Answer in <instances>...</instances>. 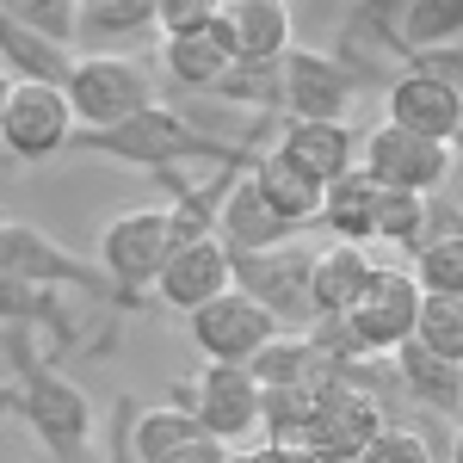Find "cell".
<instances>
[{
  "instance_id": "2e32d148",
  "label": "cell",
  "mask_w": 463,
  "mask_h": 463,
  "mask_svg": "<svg viewBox=\"0 0 463 463\" xmlns=\"http://www.w3.org/2000/svg\"><path fill=\"white\" fill-rule=\"evenodd\" d=\"M272 155L321 192V185H334L340 174L358 167V130L353 124H279Z\"/></svg>"
},
{
  "instance_id": "52a82bcc",
  "label": "cell",
  "mask_w": 463,
  "mask_h": 463,
  "mask_svg": "<svg viewBox=\"0 0 463 463\" xmlns=\"http://www.w3.org/2000/svg\"><path fill=\"white\" fill-rule=\"evenodd\" d=\"M174 408H185L204 439H216L222 451H235L248 432H260V383H253L241 364H211L204 377H192L185 390L174 383L167 395Z\"/></svg>"
},
{
  "instance_id": "3957f363",
  "label": "cell",
  "mask_w": 463,
  "mask_h": 463,
  "mask_svg": "<svg viewBox=\"0 0 463 463\" xmlns=\"http://www.w3.org/2000/svg\"><path fill=\"white\" fill-rule=\"evenodd\" d=\"M62 99H69L80 130H111L124 118H137V111L161 106L155 99V80L130 56H80V62H69Z\"/></svg>"
},
{
  "instance_id": "4dcf8cb0",
  "label": "cell",
  "mask_w": 463,
  "mask_h": 463,
  "mask_svg": "<svg viewBox=\"0 0 463 463\" xmlns=\"http://www.w3.org/2000/svg\"><path fill=\"white\" fill-rule=\"evenodd\" d=\"M216 93H222L229 106L279 111V62H229V74L216 80Z\"/></svg>"
},
{
  "instance_id": "f1b7e54d",
  "label": "cell",
  "mask_w": 463,
  "mask_h": 463,
  "mask_svg": "<svg viewBox=\"0 0 463 463\" xmlns=\"http://www.w3.org/2000/svg\"><path fill=\"white\" fill-rule=\"evenodd\" d=\"M420 222H427V198H408V192H377V211H371V241H395V248L420 253Z\"/></svg>"
},
{
  "instance_id": "6da1fadb",
  "label": "cell",
  "mask_w": 463,
  "mask_h": 463,
  "mask_svg": "<svg viewBox=\"0 0 463 463\" xmlns=\"http://www.w3.org/2000/svg\"><path fill=\"white\" fill-rule=\"evenodd\" d=\"M69 148H87V155H106V161H124V167H148V174H167L179 161H222L229 174L253 167V143H222L211 137L204 124H192L185 111H167V106H148L111 130H74Z\"/></svg>"
},
{
  "instance_id": "484cf974",
  "label": "cell",
  "mask_w": 463,
  "mask_h": 463,
  "mask_svg": "<svg viewBox=\"0 0 463 463\" xmlns=\"http://www.w3.org/2000/svg\"><path fill=\"white\" fill-rule=\"evenodd\" d=\"M414 346L445 358V364H463V297H420Z\"/></svg>"
},
{
  "instance_id": "603a6c76",
  "label": "cell",
  "mask_w": 463,
  "mask_h": 463,
  "mask_svg": "<svg viewBox=\"0 0 463 463\" xmlns=\"http://www.w3.org/2000/svg\"><path fill=\"white\" fill-rule=\"evenodd\" d=\"M0 69L13 74V80H32V87H56L62 93V80H69V50H56V43H43V37L19 32L13 19H6V6H0Z\"/></svg>"
},
{
  "instance_id": "8992f818",
  "label": "cell",
  "mask_w": 463,
  "mask_h": 463,
  "mask_svg": "<svg viewBox=\"0 0 463 463\" xmlns=\"http://www.w3.org/2000/svg\"><path fill=\"white\" fill-rule=\"evenodd\" d=\"M167 253H174V229H167V211H124L106 222V235H99V272H106V285L118 290V303H130L137 309V290L155 285V272L167 266Z\"/></svg>"
},
{
  "instance_id": "9a60e30c",
  "label": "cell",
  "mask_w": 463,
  "mask_h": 463,
  "mask_svg": "<svg viewBox=\"0 0 463 463\" xmlns=\"http://www.w3.org/2000/svg\"><path fill=\"white\" fill-rule=\"evenodd\" d=\"M211 37L229 50V62H279L290 50V6H279V0H216Z\"/></svg>"
},
{
  "instance_id": "ffe728a7",
  "label": "cell",
  "mask_w": 463,
  "mask_h": 463,
  "mask_svg": "<svg viewBox=\"0 0 463 463\" xmlns=\"http://www.w3.org/2000/svg\"><path fill=\"white\" fill-rule=\"evenodd\" d=\"M364 279H371L364 248H340V241H327L321 253H309V303H316V321L321 316H346L353 297L364 290Z\"/></svg>"
},
{
  "instance_id": "83f0119b",
  "label": "cell",
  "mask_w": 463,
  "mask_h": 463,
  "mask_svg": "<svg viewBox=\"0 0 463 463\" xmlns=\"http://www.w3.org/2000/svg\"><path fill=\"white\" fill-rule=\"evenodd\" d=\"M74 25L93 37H148L155 32V0H87L74 6Z\"/></svg>"
},
{
  "instance_id": "e575fe53",
  "label": "cell",
  "mask_w": 463,
  "mask_h": 463,
  "mask_svg": "<svg viewBox=\"0 0 463 463\" xmlns=\"http://www.w3.org/2000/svg\"><path fill=\"white\" fill-rule=\"evenodd\" d=\"M130 414H137V408H130V395H124V402L111 408V439H106V463H137V458H130Z\"/></svg>"
},
{
  "instance_id": "8fae6325",
  "label": "cell",
  "mask_w": 463,
  "mask_h": 463,
  "mask_svg": "<svg viewBox=\"0 0 463 463\" xmlns=\"http://www.w3.org/2000/svg\"><path fill=\"white\" fill-rule=\"evenodd\" d=\"M358 99V80L334 56L316 50H285L279 56V111L285 124H346Z\"/></svg>"
},
{
  "instance_id": "d6986e66",
  "label": "cell",
  "mask_w": 463,
  "mask_h": 463,
  "mask_svg": "<svg viewBox=\"0 0 463 463\" xmlns=\"http://www.w3.org/2000/svg\"><path fill=\"white\" fill-rule=\"evenodd\" d=\"M395 383L408 390V402H420L427 414H439L445 427L458 420V402H463V364H445V358L420 353L414 340L408 346H395Z\"/></svg>"
},
{
  "instance_id": "ba28073f",
  "label": "cell",
  "mask_w": 463,
  "mask_h": 463,
  "mask_svg": "<svg viewBox=\"0 0 463 463\" xmlns=\"http://www.w3.org/2000/svg\"><path fill=\"white\" fill-rule=\"evenodd\" d=\"M414 316H420V285H414L408 272H395V266H371L364 290L353 297V309L340 321L353 327V340H358L364 358H383V353H395V346L414 340Z\"/></svg>"
},
{
  "instance_id": "cb8c5ba5",
  "label": "cell",
  "mask_w": 463,
  "mask_h": 463,
  "mask_svg": "<svg viewBox=\"0 0 463 463\" xmlns=\"http://www.w3.org/2000/svg\"><path fill=\"white\" fill-rule=\"evenodd\" d=\"M161 62L174 74L179 87H192V93H216V80L229 74V50L204 32H185V37H161Z\"/></svg>"
},
{
  "instance_id": "e0dca14e",
  "label": "cell",
  "mask_w": 463,
  "mask_h": 463,
  "mask_svg": "<svg viewBox=\"0 0 463 463\" xmlns=\"http://www.w3.org/2000/svg\"><path fill=\"white\" fill-rule=\"evenodd\" d=\"M229 290V253H222V241L216 235H204V241H179L174 253H167V266L155 272V297L167 303V309H204L211 297H222Z\"/></svg>"
},
{
  "instance_id": "5bb4252c",
  "label": "cell",
  "mask_w": 463,
  "mask_h": 463,
  "mask_svg": "<svg viewBox=\"0 0 463 463\" xmlns=\"http://www.w3.org/2000/svg\"><path fill=\"white\" fill-rule=\"evenodd\" d=\"M383 106H390V130H408V137H427V143H458L463 130V93L458 87H445V80H427V74H395L390 93H383Z\"/></svg>"
},
{
  "instance_id": "44dd1931",
  "label": "cell",
  "mask_w": 463,
  "mask_h": 463,
  "mask_svg": "<svg viewBox=\"0 0 463 463\" xmlns=\"http://www.w3.org/2000/svg\"><path fill=\"white\" fill-rule=\"evenodd\" d=\"M371 211H377V185L353 167V174H340L334 185H321L316 222L340 248H364V241H371Z\"/></svg>"
},
{
  "instance_id": "ac0fdd59",
  "label": "cell",
  "mask_w": 463,
  "mask_h": 463,
  "mask_svg": "<svg viewBox=\"0 0 463 463\" xmlns=\"http://www.w3.org/2000/svg\"><path fill=\"white\" fill-rule=\"evenodd\" d=\"M297 229H285L279 216L266 211V198L253 192L248 174L229 179V192H222V204H216V241L229 253H266V248H285Z\"/></svg>"
},
{
  "instance_id": "1f68e13d",
  "label": "cell",
  "mask_w": 463,
  "mask_h": 463,
  "mask_svg": "<svg viewBox=\"0 0 463 463\" xmlns=\"http://www.w3.org/2000/svg\"><path fill=\"white\" fill-rule=\"evenodd\" d=\"M6 19H13L19 32L56 43V50H69V37H80V25H74V0H13Z\"/></svg>"
},
{
  "instance_id": "836d02e7",
  "label": "cell",
  "mask_w": 463,
  "mask_h": 463,
  "mask_svg": "<svg viewBox=\"0 0 463 463\" xmlns=\"http://www.w3.org/2000/svg\"><path fill=\"white\" fill-rule=\"evenodd\" d=\"M216 13V0H155V37H185L204 32Z\"/></svg>"
},
{
  "instance_id": "277c9868",
  "label": "cell",
  "mask_w": 463,
  "mask_h": 463,
  "mask_svg": "<svg viewBox=\"0 0 463 463\" xmlns=\"http://www.w3.org/2000/svg\"><path fill=\"white\" fill-rule=\"evenodd\" d=\"M0 279L32 290H80V297H118L106 285V272L93 260L69 253L56 235H43L32 222H6L0 216Z\"/></svg>"
},
{
  "instance_id": "7402d4cb",
  "label": "cell",
  "mask_w": 463,
  "mask_h": 463,
  "mask_svg": "<svg viewBox=\"0 0 463 463\" xmlns=\"http://www.w3.org/2000/svg\"><path fill=\"white\" fill-rule=\"evenodd\" d=\"M248 179H253V192L266 198V211L279 216L285 229H303V222H316V204H321V192L309 185L303 174H290L285 161L266 148V155H253V167H248Z\"/></svg>"
},
{
  "instance_id": "7a4b0ae2",
  "label": "cell",
  "mask_w": 463,
  "mask_h": 463,
  "mask_svg": "<svg viewBox=\"0 0 463 463\" xmlns=\"http://www.w3.org/2000/svg\"><path fill=\"white\" fill-rule=\"evenodd\" d=\"M6 353H13L19 383H13V390H0V414H6V408H19V414L32 420V432L43 439L50 463H80V458H87V439H93V408H87L80 383H69L62 371H50V364L32 353V340H25V334H13V340H6Z\"/></svg>"
},
{
  "instance_id": "7c38bea8",
  "label": "cell",
  "mask_w": 463,
  "mask_h": 463,
  "mask_svg": "<svg viewBox=\"0 0 463 463\" xmlns=\"http://www.w3.org/2000/svg\"><path fill=\"white\" fill-rule=\"evenodd\" d=\"M192 340H198V353L211 364H241L248 371L253 358L279 340V321L266 316L260 303H248L241 290H222L204 309H192Z\"/></svg>"
},
{
  "instance_id": "f546056e",
  "label": "cell",
  "mask_w": 463,
  "mask_h": 463,
  "mask_svg": "<svg viewBox=\"0 0 463 463\" xmlns=\"http://www.w3.org/2000/svg\"><path fill=\"white\" fill-rule=\"evenodd\" d=\"M420 297H463V235L458 241H432L414 253V272H408Z\"/></svg>"
},
{
  "instance_id": "74e56055",
  "label": "cell",
  "mask_w": 463,
  "mask_h": 463,
  "mask_svg": "<svg viewBox=\"0 0 463 463\" xmlns=\"http://www.w3.org/2000/svg\"><path fill=\"white\" fill-rule=\"evenodd\" d=\"M6 93H13V74L0 69V111H6Z\"/></svg>"
},
{
  "instance_id": "4316f807",
  "label": "cell",
  "mask_w": 463,
  "mask_h": 463,
  "mask_svg": "<svg viewBox=\"0 0 463 463\" xmlns=\"http://www.w3.org/2000/svg\"><path fill=\"white\" fill-rule=\"evenodd\" d=\"M0 321H6V327H32V321H43V327H56L62 346H74V321L62 316L56 290H32V285L0 279Z\"/></svg>"
},
{
  "instance_id": "d4e9b609",
  "label": "cell",
  "mask_w": 463,
  "mask_h": 463,
  "mask_svg": "<svg viewBox=\"0 0 463 463\" xmlns=\"http://www.w3.org/2000/svg\"><path fill=\"white\" fill-rule=\"evenodd\" d=\"M192 439H198V420H192L185 408H174V402H161V408H137V414H130V458H137V463L174 458L179 445H192Z\"/></svg>"
},
{
  "instance_id": "d6a6232c",
  "label": "cell",
  "mask_w": 463,
  "mask_h": 463,
  "mask_svg": "<svg viewBox=\"0 0 463 463\" xmlns=\"http://www.w3.org/2000/svg\"><path fill=\"white\" fill-rule=\"evenodd\" d=\"M353 463H432V445L414 427H390V420H383V427L364 439V451H358Z\"/></svg>"
},
{
  "instance_id": "30bf717a",
  "label": "cell",
  "mask_w": 463,
  "mask_h": 463,
  "mask_svg": "<svg viewBox=\"0 0 463 463\" xmlns=\"http://www.w3.org/2000/svg\"><path fill=\"white\" fill-rule=\"evenodd\" d=\"M364 167L358 174L371 179L377 192H408V198H427L439 192L445 179H451V148L445 143H427V137H408V130H390V124H377V130H364Z\"/></svg>"
},
{
  "instance_id": "8d00e7d4",
  "label": "cell",
  "mask_w": 463,
  "mask_h": 463,
  "mask_svg": "<svg viewBox=\"0 0 463 463\" xmlns=\"http://www.w3.org/2000/svg\"><path fill=\"white\" fill-rule=\"evenodd\" d=\"M222 463H260V451H229Z\"/></svg>"
},
{
  "instance_id": "d590c367",
  "label": "cell",
  "mask_w": 463,
  "mask_h": 463,
  "mask_svg": "<svg viewBox=\"0 0 463 463\" xmlns=\"http://www.w3.org/2000/svg\"><path fill=\"white\" fill-rule=\"evenodd\" d=\"M222 458H229V451H222L216 439H204V432H198L192 445H179L174 458H161V463H222Z\"/></svg>"
},
{
  "instance_id": "9c48e42d",
  "label": "cell",
  "mask_w": 463,
  "mask_h": 463,
  "mask_svg": "<svg viewBox=\"0 0 463 463\" xmlns=\"http://www.w3.org/2000/svg\"><path fill=\"white\" fill-rule=\"evenodd\" d=\"M377 427H383L377 395L364 390V383H353L346 371H334V377L321 383L316 420H309V432H303L297 445H303L316 463H353L358 451H364V439H371Z\"/></svg>"
},
{
  "instance_id": "5b68a950",
  "label": "cell",
  "mask_w": 463,
  "mask_h": 463,
  "mask_svg": "<svg viewBox=\"0 0 463 463\" xmlns=\"http://www.w3.org/2000/svg\"><path fill=\"white\" fill-rule=\"evenodd\" d=\"M229 253V248H222ZM229 290H241L260 303L279 327H309L316 303H309V248H266V253H229Z\"/></svg>"
},
{
  "instance_id": "4fadbf2b",
  "label": "cell",
  "mask_w": 463,
  "mask_h": 463,
  "mask_svg": "<svg viewBox=\"0 0 463 463\" xmlns=\"http://www.w3.org/2000/svg\"><path fill=\"white\" fill-rule=\"evenodd\" d=\"M0 143L13 161H50L74 143V111L56 87H32V80H13L6 111H0Z\"/></svg>"
}]
</instances>
